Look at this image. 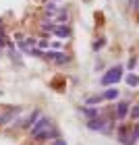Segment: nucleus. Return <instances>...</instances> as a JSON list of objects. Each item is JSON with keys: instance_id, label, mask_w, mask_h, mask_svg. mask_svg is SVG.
<instances>
[{"instance_id": "f257e3e1", "label": "nucleus", "mask_w": 139, "mask_h": 145, "mask_svg": "<svg viewBox=\"0 0 139 145\" xmlns=\"http://www.w3.org/2000/svg\"><path fill=\"white\" fill-rule=\"evenodd\" d=\"M52 129V122H50V118H46V116H39L35 124H33V129H31V137L33 139H39V141H44L46 139V133Z\"/></svg>"}, {"instance_id": "4468645a", "label": "nucleus", "mask_w": 139, "mask_h": 145, "mask_svg": "<svg viewBox=\"0 0 139 145\" xmlns=\"http://www.w3.org/2000/svg\"><path fill=\"white\" fill-rule=\"evenodd\" d=\"M135 64H137V58L133 56V58L129 60V67H127V69H131V71H133V69H135Z\"/></svg>"}, {"instance_id": "1a4fd4ad", "label": "nucleus", "mask_w": 139, "mask_h": 145, "mask_svg": "<svg viewBox=\"0 0 139 145\" xmlns=\"http://www.w3.org/2000/svg\"><path fill=\"white\" fill-rule=\"evenodd\" d=\"M81 112H83V114H85V116L89 118V120H91V118H96V116H98V110L89 108V106H87V108H81Z\"/></svg>"}, {"instance_id": "f8f14e48", "label": "nucleus", "mask_w": 139, "mask_h": 145, "mask_svg": "<svg viewBox=\"0 0 139 145\" xmlns=\"http://www.w3.org/2000/svg\"><path fill=\"white\" fill-rule=\"evenodd\" d=\"M100 100H102V97H87V100H85V106H96Z\"/></svg>"}, {"instance_id": "f03ea898", "label": "nucleus", "mask_w": 139, "mask_h": 145, "mask_svg": "<svg viewBox=\"0 0 139 145\" xmlns=\"http://www.w3.org/2000/svg\"><path fill=\"white\" fill-rule=\"evenodd\" d=\"M87 129H91V131H100V133H106V131H110V120L98 114L96 118L87 120Z\"/></svg>"}, {"instance_id": "423d86ee", "label": "nucleus", "mask_w": 139, "mask_h": 145, "mask_svg": "<svg viewBox=\"0 0 139 145\" xmlns=\"http://www.w3.org/2000/svg\"><path fill=\"white\" fill-rule=\"evenodd\" d=\"M129 114V104L127 102H118V106H116V118H125Z\"/></svg>"}, {"instance_id": "2eb2a0df", "label": "nucleus", "mask_w": 139, "mask_h": 145, "mask_svg": "<svg viewBox=\"0 0 139 145\" xmlns=\"http://www.w3.org/2000/svg\"><path fill=\"white\" fill-rule=\"evenodd\" d=\"M54 145H67V143H64V141H62V139H60V137H58V139H56V141H54Z\"/></svg>"}, {"instance_id": "ddd939ff", "label": "nucleus", "mask_w": 139, "mask_h": 145, "mask_svg": "<svg viewBox=\"0 0 139 145\" xmlns=\"http://www.w3.org/2000/svg\"><path fill=\"white\" fill-rule=\"evenodd\" d=\"M131 118H133V120H135V118H139V108L137 106H133V108H131V114H129Z\"/></svg>"}, {"instance_id": "6e6552de", "label": "nucleus", "mask_w": 139, "mask_h": 145, "mask_svg": "<svg viewBox=\"0 0 139 145\" xmlns=\"http://www.w3.org/2000/svg\"><path fill=\"white\" fill-rule=\"evenodd\" d=\"M116 97H118V91L116 89H106L104 95H102V100H116Z\"/></svg>"}, {"instance_id": "9d476101", "label": "nucleus", "mask_w": 139, "mask_h": 145, "mask_svg": "<svg viewBox=\"0 0 139 145\" xmlns=\"http://www.w3.org/2000/svg\"><path fill=\"white\" fill-rule=\"evenodd\" d=\"M137 135H139V129H131V139H127V143H125V145H135Z\"/></svg>"}, {"instance_id": "7ed1b4c3", "label": "nucleus", "mask_w": 139, "mask_h": 145, "mask_svg": "<svg viewBox=\"0 0 139 145\" xmlns=\"http://www.w3.org/2000/svg\"><path fill=\"white\" fill-rule=\"evenodd\" d=\"M121 79H123V67H112L110 71L104 72L102 83H104V85H114V83L121 81Z\"/></svg>"}, {"instance_id": "9b49d317", "label": "nucleus", "mask_w": 139, "mask_h": 145, "mask_svg": "<svg viewBox=\"0 0 139 145\" xmlns=\"http://www.w3.org/2000/svg\"><path fill=\"white\" fill-rule=\"evenodd\" d=\"M127 83L131 85V87H135V85L139 83V79H137V75H129V77H127Z\"/></svg>"}, {"instance_id": "0eeeda50", "label": "nucleus", "mask_w": 139, "mask_h": 145, "mask_svg": "<svg viewBox=\"0 0 139 145\" xmlns=\"http://www.w3.org/2000/svg\"><path fill=\"white\" fill-rule=\"evenodd\" d=\"M15 112H17V110H9V112H4V114H0V124H9V122H12V118H15Z\"/></svg>"}, {"instance_id": "20e7f679", "label": "nucleus", "mask_w": 139, "mask_h": 145, "mask_svg": "<svg viewBox=\"0 0 139 145\" xmlns=\"http://www.w3.org/2000/svg\"><path fill=\"white\" fill-rule=\"evenodd\" d=\"M42 56L48 58V60H52V62H56V64H67L69 62V56L60 54V52H46V54H42Z\"/></svg>"}, {"instance_id": "39448f33", "label": "nucleus", "mask_w": 139, "mask_h": 145, "mask_svg": "<svg viewBox=\"0 0 139 145\" xmlns=\"http://www.w3.org/2000/svg\"><path fill=\"white\" fill-rule=\"evenodd\" d=\"M50 31H52L54 35H58V37H69V35L73 33L69 25H56V23H54V25L50 27Z\"/></svg>"}]
</instances>
